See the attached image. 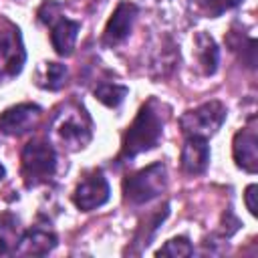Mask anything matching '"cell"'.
Here are the masks:
<instances>
[{"instance_id": "obj_11", "label": "cell", "mask_w": 258, "mask_h": 258, "mask_svg": "<svg viewBox=\"0 0 258 258\" xmlns=\"http://www.w3.org/2000/svg\"><path fill=\"white\" fill-rule=\"evenodd\" d=\"M135 18H137V6L133 2H129V0L119 2L117 8L113 10L111 18L107 20V26H105V32H103L105 44L115 46V44L123 42L129 36Z\"/></svg>"}, {"instance_id": "obj_3", "label": "cell", "mask_w": 258, "mask_h": 258, "mask_svg": "<svg viewBox=\"0 0 258 258\" xmlns=\"http://www.w3.org/2000/svg\"><path fill=\"white\" fill-rule=\"evenodd\" d=\"M22 177L26 187L48 181L56 171V153L50 141L34 137L22 149Z\"/></svg>"}, {"instance_id": "obj_19", "label": "cell", "mask_w": 258, "mask_h": 258, "mask_svg": "<svg viewBox=\"0 0 258 258\" xmlns=\"http://www.w3.org/2000/svg\"><path fill=\"white\" fill-rule=\"evenodd\" d=\"M240 2L242 0H202V6L210 16H220L222 12L236 8Z\"/></svg>"}, {"instance_id": "obj_8", "label": "cell", "mask_w": 258, "mask_h": 258, "mask_svg": "<svg viewBox=\"0 0 258 258\" xmlns=\"http://www.w3.org/2000/svg\"><path fill=\"white\" fill-rule=\"evenodd\" d=\"M109 196H111V187H109V181L103 175V171L91 169V171L83 173L81 181L77 183L73 202L81 212H93V210L101 208L103 204H107Z\"/></svg>"}, {"instance_id": "obj_20", "label": "cell", "mask_w": 258, "mask_h": 258, "mask_svg": "<svg viewBox=\"0 0 258 258\" xmlns=\"http://www.w3.org/2000/svg\"><path fill=\"white\" fill-rule=\"evenodd\" d=\"M256 191H258V185H256V183H252V185H248V187H246V194H244L246 208H248V212H250L252 216H256V214H258V210H256Z\"/></svg>"}, {"instance_id": "obj_2", "label": "cell", "mask_w": 258, "mask_h": 258, "mask_svg": "<svg viewBox=\"0 0 258 258\" xmlns=\"http://www.w3.org/2000/svg\"><path fill=\"white\" fill-rule=\"evenodd\" d=\"M52 135L54 139L67 147L69 151L83 149L93 137V123L89 113L79 103H67L54 115L52 121Z\"/></svg>"}, {"instance_id": "obj_5", "label": "cell", "mask_w": 258, "mask_h": 258, "mask_svg": "<svg viewBox=\"0 0 258 258\" xmlns=\"http://www.w3.org/2000/svg\"><path fill=\"white\" fill-rule=\"evenodd\" d=\"M38 18H40V22L50 26L52 48L60 56L73 54L75 44H77V36H79V30H81V22L67 18L62 14V6L58 2H54V0H46L38 8Z\"/></svg>"}, {"instance_id": "obj_14", "label": "cell", "mask_w": 258, "mask_h": 258, "mask_svg": "<svg viewBox=\"0 0 258 258\" xmlns=\"http://www.w3.org/2000/svg\"><path fill=\"white\" fill-rule=\"evenodd\" d=\"M22 228L20 220L12 212H2L0 214V256L16 254V248L22 238Z\"/></svg>"}, {"instance_id": "obj_9", "label": "cell", "mask_w": 258, "mask_h": 258, "mask_svg": "<svg viewBox=\"0 0 258 258\" xmlns=\"http://www.w3.org/2000/svg\"><path fill=\"white\" fill-rule=\"evenodd\" d=\"M254 121L256 119L250 117L248 127L240 129L232 141L234 161L240 169H244L248 173H256V169H258V133H256Z\"/></svg>"}, {"instance_id": "obj_4", "label": "cell", "mask_w": 258, "mask_h": 258, "mask_svg": "<svg viewBox=\"0 0 258 258\" xmlns=\"http://www.w3.org/2000/svg\"><path fill=\"white\" fill-rule=\"evenodd\" d=\"M167 171L161 161H155L123 179V198L127 204L139 206L155 200L165 191Z\"/></svg>"}, {"instance_id": "obj_6", "label": "cell", "mask_w": 258, "mask_h": 258, "mask_svg": "<svg viewBox=\"0 0 258 258\" xmlns=\"http://www.w3.org/2000/svg\"><path fill=\"white\" fill-rule=\"evenodd\" d=\"M226 121V107L222 101L214 99L208 103H202L196 109L185 111L179 117V127L187 137H204L208 139L214 135L222 123Z\"/></svg>"}, {"instance_id": "obj_16", "label": "cell", "mask_w": 258, "mask_h": 258, "mask_svg": "<svg viewBox=\"0 0 258 258\" xmlns=\"http://www.w3.org/2000/svg\"><path fill=\"white\" fill-rule=\"evenodd\" d=\"M67 67L60 62H42V67L36 71V85L48 91H58L67 85Z\"/></svg>"}, {"instance_id": "obj_21", "label": "cell", "mask_w": 258, "mask_h": 258, "mask_svg": "<svg viewBox=\"0 0 258 258\" xmlns=\"http://www.w3.org/2000/svg\"><path fill=\"white\" fill-rule=\"evenodd\" d=\"M4 175H6V171H4V165L0 163V179H4Z\"/></svg>"}, {"instance_id": "obj_13", "label": "cell", "mask_w": 258, "mask_h": 258, "mask_svg": "<svg viewBox=\"0 0 258 258\" xmlns=\"http://www.w3.org/2000/svg\"><path fill=\"white\" fill-rule=\"evenodd\" d=\"M56 246V236L52 230L42 226H32L28 232L22 234L16 254L20 256H44Z\"/></svg>"}, {"instance_id": "obj_18", "label": "cell", "mask_w": 258, "mask_h": 258, "mask_svg": "<svg viewBox=\"0 0 258 258\" xmlns=\"http://www.w3.org/2000/svg\"><path fill=\"white\" fill-rule=\"evenodd\" d=\"M155 254L157 256H191L194 246L189 244V240L185 236H177V238L167 240Z\"/></svg>"}, {"instance_id": "obj_12", "label": "cell", "mask_w": 258, "mask_h": 258, "mask_svg": "<svg viewBox=\"0 0 258 258\" xmlns=\"http://www.w3.org/2000/svg\"><path fill=\"white\" fill-rule=\"evenodd\" d=\"M210 147L204 137H187L181 147V169L187 175H200L208 169Z\"/></svg>"}, {"instance_id": "obj_17", "label": "cell", "mask_w": 258, "mask_h": 258, "mask_svg": "<svg viewBox=\"0 0 258 258\" xmlns=\"http://www.w3.org/2000/svg\"><path fill=\"white\" fill-rule=\"evenodd\" d=\"M127 91H129V89L123 87V85L105 81V83H99V85L95 87V99L101 101L105 107H111V109H113V107H119V105L123 103Z\"/></svg>"}, {"instance_id": "obj_15", "label": "cell", "mask_w": 258, "mask_h": 258, "mask_svg": "<svg viewBox=\"0 0 258 258\" xmlns=\"http://www.w3.org/2000/svg\"><path fill=\"white\" fill-rule=\"evenodd\" d=\"M194 44H196V54H198V62H200L202 73L208 75V77L214 75L216 69H218V62H220L218 44L206 32H198L196 38H194Z\"/></svg>"}, {"instance_id": "obj_7", "label": "cell", "mask_w": 258, "mask_h": 258, "mask_svg": "<svg viewBox=\"0 0 258 258\" xmlns=\"http://www.w3.org/2000/svg\"><path fill=\"white\" fill-rule=\"evenodd\" d=\"M26 60V50L18 26L2 20L0 26V83L20 75Z\"/></svg>"}, {"instance_id": "obj_10", "label": "cell", "mask_w": 258, "mask_h": 258, "mask_svg": "<svg viewBox=\"0 0 258 258\" xmlns=\"http://www.w3.org/2000/svg\"><path fill=\"white\" fill-rule=\"evenodd\" d=\"M40 107L32 105V103H20L14 105L10 109H6L0 115V133L4 135H22L28 133L32 127H36L38 119H40Z\"/></svg>"}, {"instance_id": "obj_1", "label": "cell", "mask_w": 258, "mask_h": 258, "mask_svg": "<svg viewBox=\"0 0 258 258\" xmlns=\"http://www.w3.org/2000/svg\"><path fill=\"white\" fill-rule=\"evenodd\" d=\"M163 133V111L157 99H149L141 105L139 113L135 115L133 123L127 127L121 143V153L117 157L119 163L135 159L139 153L153 149Z\"/></svg>"}]
</instances>
